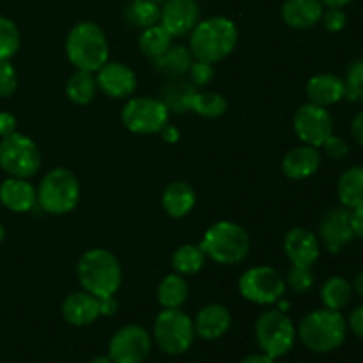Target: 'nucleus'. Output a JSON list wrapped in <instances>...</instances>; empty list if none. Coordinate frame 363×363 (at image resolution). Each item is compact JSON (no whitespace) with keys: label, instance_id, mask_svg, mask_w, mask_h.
Masks as SVG:
<instances>
[{"label":"nucleus","instance_id":"f257e3e1","mask_svg":"<svg viewBox=\"0 0 363 363\" xmlns=\"http://www.w3.org/2000/svg\"><path fill=\"white\" fill-rule=\"evenodd\" d=\"M238 25L227 16L201 20L190 32V52L195 59L216 64L227 59L238 46Z\"/></svg>","mask_w":363,"mask_h":363},{"label":"nucleus","instance_id":"ea45409f","mask_svg":"<svg viewBox=\"0 0 363 363\" xmlns=\"http://www.w3.org/2000/svg\"><path fill=\"white\" fill-rule=\"evenodd\" d=\"M321 21L326 30L332 32V34H339V32L346 28L347 14L342 7H325Z\"/></svg>","mask_w":363,"mask_h":363},{"label":"nucleus","instance_id":"72a5a7b5","mask_svg":"<svg viewBox=\"0 0 363 363\" xmlns=\"http://www.w3.org/2000/svg\"><path fill=\"white\" fill-rule=\"evenodd\" d=\"M172 35L165 30L160 23L152 25V27L144 28L138 38V48L149 59H156L162 55L170 45H172Z\"/></svg>","mask_w":363,"mask_h":363},{"label":"nucleus","instance_id":"2f4dec72","mask_svg":"<svg viewBox=\"0 0 363 363\" xmlns=\"http://www.w3.org/2000/svg\"><path fill=\"white\" fill-rule=\"evenodd\" d=\"M124 20L140 30L152 27L160 23V4L151 0H130L124 7Z\"/></svg>","mask_w":363,"mask_h":363},{"label":"nucleus","instance_id":"bb28decb","mask_svg":"<svg viewBox=\"0 0 363 363\" xmlns=\"http://www.w3.org/2000/svg\"><path fill=\"white\" fill-rule=\"evenodd\" d=\"M353 296V286H351V282L346 277L340 275H333L330 279H326L321 287V293H319L323 307L339 312L351 303Z\"/></svg>","mask_w":363,"mask_h":363},{"label":"nucleus","instance_id":"c756f323","mask_svg":"<svg viewBox=\"0 0 363 363\" xmlns=\"http://www.w3.org/2000/svg\"><path fill=\"white\" fill-rule=\"evenodd\" d=\"M206 254L201 248V245H181L179 248H176V252L172 254V268L174 273L183 277H191L197 275L206 264Z\"/></svg>","mask_w":363,"mask_h":363},{"label":"nucleus","instance_id":"f704fd0d","mask_svg":"<svg viewBox=\"0 0 363 363\" xmlns=\"http://www.w3.org/2000/svg\"><path fill=\"white\" fill-rule=\"evenodd\" d=\"M21 45L20 28L11 18L0 16V60H11Z\"/></svg>","mask_w":363,"mask_h":363},{"label":"nucleus","instance_id":"7ed1b4c3","mask_svg":"<svg viewBox=\"0 0 363 363\" xmlns=\"http://www.w3.org/2000/svg\"><path fill=\"white\" fill-rule=\"evenodd\" d=\"M347 321L339 311L318 308L305 315L298 325L296 333L307 350L314 353H332L347 339Z\"/></svg>","mask_w":363,"mask_h":363},{"label":"nucleus","instance_id":"393cba45","mask_svg":"<svg viewBox=\"0 0 363 363\" xmlns=\"http://www.w3.org/2000/svg\"><path fill=\"white\" fill-rule=\"evenodd\" d=\"M337 195L344 208L354 209L363 206V165H353L340 174Z\"/></svg>","mask_w":363,"mask_h":363},{"label":"nucleus","instance_id":"603ef678","mask_svg":"<svg viewBox=\"0 0 363 363\" xmlns=\"http://www.w3.org/2000/svg\"><path fill=\"white\" fill-rule=\"evenodd\" d=\"M91 363H112V360H110V357L106 354V357H96L92 358Z\"/></svg>","mask_w":363,"mask_h":363},{"label":"nucleus","instance_id":"a18cd8bd","mask_svg":"<svg viewBox=\"0 0 363 363\" xmlns=\"http://www.w3.org/2000/svg\"><path fill=\"white\" fill-rule=\"evenodd\" d=\"M351 211V229H353L354 238L363 240V206L360 208L350 209Z\"/></svg>","mask_w":363,"mask_h":363},{"label":"nucleus","instance_id":"f03ea898","mask_svg":"<svg viewBox=\"0 0 363 363\" xmlns=\"http://www.w3.org/2000/svg\"><path fill=\"white\" fill-rule=\"evenodd\" d=\"M78 282L96 298L116 296L123 284V268L116 255L106 248H91L77 266Z\"/></svg>","mask_w":363,"mask_h":363},{"label":"nucleus","instance_id":"4c0bfd02","mask_svg":"<svg viewBox=\"0 0 363 363\" xmlns=\"http://www.w3.org/2000/svg\"><path fill=\"white\" fill-rule=\"evenodd\" d=\"M186 74L188 80H190L195 87H206V85L215 78V67H213V64L206 62V60L194 59V62H191Z\"/></svg>","mask_w":363,"mask_h":363},{"label":"nucleus","instance_id":"2eb2a0df","mask_svg":"<svg viewBox=\"0 0 363 363\" xmlns=\"http://www.w3.org/2000/svg\"><path fill=\"white\" fill-rule=\"evenodd\" d=\"M201 21V7L197 0H165L160 6V25L172 38L190 35Z\"/></svg>","mask_w":363,"mask_h":363},{"label":"nucleus","instance_id":"09e8293b","mask_svg":"<svg viewBox=\"0 0 363 363\" xmlns=\"http://www.w3.org/2000/svg\"><path fill=\"white\" fill-rule=\"evenodd\" d=\"M351 286H353V293L363 300V269L358 273L357 277H354V280L351 282Z\"/></svg>","mask_w":363,"mask_h":363},{"label":"nucleus","instance_id":"f8f14e48","mask_svg":"<svg viewBox=\"0 0 363 363\" xmlns=\"http://www.w3.org/2000/svg\"><path fill=\"white\" fill-rule=\"evenodd\" d=\"M293 128L301 144L321 149V145L333 135V116L325 106L307 101L296 110Z\"/></svg>","mask_w":363,"mask_h":363},{"label":"nucleus","instance_id":"423d86ee","mask_svg":"<svg viewBox=\"0 0 363 363\" xmlns=\"http://www.w3.org/2000/svg\"><path fill=\"white\" fill-rule=\"evenodd\" d=\"M80 183L71 170L53 169L41 179L38 188V206L48 215H67L80 202Z\"/></svg>","mask_w":363,"mask_h":363},{"label":"nucleus","instance_id":"c03bdc74","mask_svg":"<svg viewBox=\"0 0 363 363\" xmlns=\"http://www.w3.org/2000/svg\"><path fill=\"white\" fill-rule=\"evenodd\" d=\"M98 300H99V315H105V318H112V315L117 314L119 303H117L116 296L98 298Z\"/></svg>","mask_w":363,"mask_h":363},{"label":"nucleus","instance_id":"cd10ccee","mask_svg":"<svg viewBox=\"0 0 363 363\" xmlns=\"http://www.w3.org/2000/svg\"><path fill=\"white\" fill-rule=\"evenodd\" d=\"M156 296L163 308H181L190 296V286L183 275L170 273L162 279Z\"/></svg>","mask_w":363,"mask_h":363},{"label":"nucleus","instance_id":"39448f33","mask_svg":"<svg viewBox=\"0 0 363 363\" xmlns=\"http://www.w3.org/2000/svg\"><path fill=\"white\" fill-rule=\"evenodd\" d=\"M66 55L77 69L96 73L110 57L108 39L103 28L94 21L74 25L66 38Z\"/></svg>","mask_w":363,"mask_h":363},{"label":"nucleus","instance_id":"6e6552de","mask_svg":"<svg viewBox=\"0 0 363 363\" xmlns=\"http://www.w3.org/2000/svg\"><path fill=\"white\" fill-rule=\"evenodd\" d=\"M255 339L259 350L277 360L291 353L296 344V326L282 311H266L255 323Z\"/></svg>","mask_w":363,"mask_h":363},{"label":"nucleus","instance_id":"412c9836","mask_svg":"<svg viewBox=\"0 0 363 363\" xmlns=\"http://www.w3.org/2000/svg\"><path fill=\"white\" fill-rule=\"evenodd\" d=\"M0 202L13 213H28L38 206V190L23 177H7L0 184Z\"/></svg>","mask_w":363,"mask_h":363},{"label":"nucleus","instance_id":"0eeeda50","mask_svg":"<svg viewBox=\"0 0 363 363\" xmlns=\"http://www.w3.org/2000/svg\"><path fill=\"white\" fill-rule=\"evenodd\" d=\"M152 340L167 354L186 353L195 340L194 319L181 308H163L155 319Z\"/></svg>","mask_w":363,"mask_h":363},{"label":"nucleus","instance_id":"58836bf2","mask_svg":"<svg viewBox=\"0 0 363 363\" xmlns=\"http://www.w3.org/2000/svg\"><path fill=\"white\" fill-rule=\"evenodd\" d=\"M18 73L11 60H0V98H11L16 92Z\"/></svg>","mask_w":363,"mask_h":363},{"label":"nucleus","instance_id":"e433bc0d","mask_svg":"<svg viewBox=\"0 0 363 363\" xmlns=\"http://www.w3.org/2000/svg\"><path fill=\"white\" fill-rule=\"evenodd\" d=\"M314 273L311 268H303V266H293L291 264L289 272L286 277V286L289 287L293 293L303 294L314 287Z\"/></svg>","mask_w":363,"mask_h":363},{"label":"nucleus","instance_id":"b1692460","mask_svg":"<svg viewBox=\"0 0 363 363\" xmlns=\"http://www.w3.org/2000/svg\"><path fill=\"white\" fill-rule=\"evenodd\" d=\"M195 204H197V194L186 181H172L163 190L162 206L167 215L172 218H184L194 211Z\"/></svg>","mask_w":363,"mask_h":363},{"label":"nucleus","instance_id":"4468645a","mask_svg":"<svg viewBox=\"0 0 363 363\" xmlns=\"http://www.w3.org/2000/svg\"><path fill=\"white\" fill-rule=\"evenodd\" d=\"M319 243L330 252L339 254L354 240L353 229H351V211L344 206L330 208L323 215L318 229Z\"/></svg>","mask_w":363,"mask_h":363},{"label":"nucleus","instance_id":"4be33fe9","mask_svg":"<svg viewBox=\"0 0 363 363\" xmlns=\"http://www.w3.org/2000/svg\"><path fill=\"white\" fill-rule=\"evenodd\" d=\"M230 323H233V318H230L229 308L220 303H209L195 315V335L204 340H216L229 332Z\"/></svg>","mask_w":363,"mask_h":363},{"label":"nucleus","instance_id":"473e14b6","mask_svg":"<svg viewBox=\"0 0 363 363\" xmlns=\"http://www.w3.org/2000/svg\"><path fill=\"white\" fill-rule=\"evenodd\" d=\"M190 110L206 119H218L227 112V99L213 91H195L191 96Z\"/></svg>","mask_w":363,"mask_h":363},{"label":"nucleus","instance_id":"1a4fd4ad","mask_svg":"<svg viewBox=\"0 0 363 363\" xmlns=\"http://www.w3.org/2000/svg\"><path fill=\"white\" fill-rule=\"evenodd\" d=\"M41 151L30 137L13 133L0 140V169L11 177L30 179L41 169Z\"/></svg>","mask_w":363,"mask_h":363},{"label":"nucleus","instance_id":"ddd939ff","mask_svg":"<svg viewBox=\"0 0 363 363\" xmlns=\"http://www.w3.org/2000/svg\"><path fill=\"white\" fill-rule=\"evenodd\" d=\"M152 347V337L144 326L126 325L117 330L108 342L112 363H144Z\"/></svg>","mask_w":363,"mask_h":363},{"label":"nucleus","instance_id":"79ce46f5","mask_svg":"<svg viewBox=\"0 0 363 363\" xmlns=\"http://www.w3.org/2000/svg\"><path fill=\"white\" fill-rule=\"evenodd\" d=\"M346 321H347V330H350L354 337H358V339L363 340V303L351 311L350 318H347Z\"/></svg>","mask_w":363,"mask_h":363},{"label":"nucleus","instance_id":"37998d69","mask_svg":"<svg viewBox=\"0 0 363 363\" xmlns=\"http://www.w3.org/2000/svg\"><path fill=\"white\" fill-rule=\"evenodd\" d=\"M16 133V117L9 112H0V137Z\"/></svg>","mask_w":363,"mask_h":363},{"label":"nucleus","instance_id":"de8ad7c7","mask_svg":"<svg viewBox=\"0 0 363 363\" xmlns=\"http://www.w3.org/2000/svg\"><path fill=\"white\" fill-rule=\"evenodd\" d=\"M240 363H275V358H272L269 354L266 353H252L247 354Z\"/></svg>","mask_w":363,"mask_h":363},{"label":"nucleus","instance_id":"3c124183","mask_svg":"<svg viewBox=\"0 0 363 363\" xmlns=\"http://www.w3.org/2000/svg\"><path fill=\"white\" fill-rule=\"evenodd\" d=\"M323 2V6L325 7H346V6H350L351 2H354V0H321Z\"/></svg>","mask_w":363,"mask_h":363},{"label":"nucleus","instance_id":"a878e982","mask_svg":"<svg viewBox=\"0 0 363 363\" xmlns=\"http://www.w3.org/2000/svg\"><path fill=\"white\" fill-rule=\"evenodd\" d=\"M194 59L195 57L191 55L188 46L170 45L162 55L152 59V62H155V67L162 74H165L169 78H177L184 77L188 73Z\"/></svg>","mask_w":363,"mask_h":363},{"label":"nucleus","instance_id":"864d4df0","mask_svg":"<svg viewBox=\"0 0 363 363\" xmlns=\"http://www.w3.org/2000/svg\"><path fill=\"white\" fill-rule=\"evenodd\" d=\"M4 238H6V229H4V225H2V223H0V245H2Z\"/></svg>","mask_w":363,"mask_h":363},{"label":"nucleus","instance_id":"20e7f679","mask_svg":"<svg viewBox=\"0 0 363 363\" xmlns=\"http://www.w3.org/2000/svg\"><path fill=\"white\" fill-rule=\"evenodd\" d=\"M201 248L204 250L206 257H209L216 264L234 266L248 257L252 241L240 223L220 220L206 230Z\"/></svg>","mask_w":363,"mask_h":363},{"label":"nucleus","instance_id":"a19ab883","mask_svg":"<svg viewBox=\"0 0 363 363\" xmlns=\"http://www.w3.org/2000/svg\"><path fill=\"white\" fill-rule=\"evenodd\" d=\"M321 149L325 151V155L332 160H344L350 155V144L335 133L321 145Z\"/></svg>","mask_w":363,"mask_h":363},{"label":"nucleus","instance_id":"5701e85b","mask_svg":"<svg viewBox=\"0 0 363 363\" xmlns=\"http://www.w3.org/2000/svg\"><path fill=\"white\" fill-rule=\"evenodd\" d=\"M64 321L73 326H89L99 318V300L87 291L69 294L62 301Z\"/></svg>","mask_w":363,"mask_h":363},{"label":"nucleus","instance_id":"7c9ffc66","mask_svg":"<svg viewBox=\"0 0 363 363\" xmlns=\"http://www.w3.org/2000/svg\"><path fill=\"white\" fill-rule=\"evenodd\" d=\"M96 92H98V82H96V73L91 71L77 69L66 84V94L74 105H89L96 98Z\"/></svg>","mask_w":363,"mask_h":363},{"label":"nucleus","instance_id":"c85d7f7f","mask_svg":"<svg viewBox=\"0 0 363 363\" xmlns=\"http://www.w3.org/2000/svg\"><path fill=\"white\" fill-rule=\"evenodd\" d=\"M197 87L190 80H183L181 77L170 78L162 89V101L165 103L169 112H188L190 110L191 96L195 94Z\"/></svg>","mask_w":363,"mask_h":363},{"label":"nucleus","instance_id":"f3484780","mask_svg":"<svg viewBox=\"0 0 363 363\" xmlns=\"http://www.w3.org/2000/svg\"><path fill=\"white\" fill-rule=\"evenodd\" d=\"M284 252L293 266L312 268L321 255V243L312 230L294 227L284 238Z\"/></svg>","mask_w":363,"mask_h":363},{"label":"nucleus","instance_id":"49530a36","mask_svg":"<svg viewBox=\"0 0 363 363\" xmlns=\"http://www.w3.org/2000/svg\"><path fill=\"white\" fill-rule=\"evenodd\" d=\"M350 130H351V137H353V140L363 147V110H360V112L353 117Z\"/></svg>","mask_w":363,"mask_h":363},{"label":"nucleus","instance_id":"6ab92c4d","mask_svg":"<svg viewBox=\"0 0 363 363\" xmlns=\"http://www.w3.org/2000/svg\"><path fill=\"white\" fill-rule=\"evenodd\" d=\"M321 152L318 147L301 144L286 152L282 160L284 176L293 181H303L314 176L321 167Z\"/></svg>","mask_w":363,"mask_h":363},{"label":"nucleus","instance_id":"8fccbe9b","mask_svg":"<svg viewBox=\"0 0 363 363\" xmlns=\"http://www.w3.org/2000/svg\"><path fill=\"white\" fill-rule=\"evenodd\" d=\"M162 133H163V138L169 142H176L177 138H179V131L172 126H165V130H163Z\"/></svg>","mask_w":363,"mask_h":363},{"label":"nucleus","instance_id":"5fc2aeb1","mask_svg":"<svg viewBox=\"0 0 363 363\" xmlns=\"http://www.w3.org/2000/svg\"><path fill=\"white\" fill-rule=\"evenodd\" d=\"M151 2H156V4H160V6H162V4L165 2V0H151Z\"/></svg>","mask_w":363,"mask_h":363},{"label":"nucleus","instance_id":"dca6fc26","mask_svg":"<svg viewBox=\"0 0 363 363\" xmlns=\"http://www.w3.org/2000/svg\"><path fill=\"white\" fill-rule=\"evenodd\" d=\"M98 89L113 99H128L137 91V74L130 66L108 60L96 71Z\"/></svg>","mask_w":363,"mask_h":363},{"label":"nucleus","instance_id":"aec40b11","mask_svg":"<svg viewBox=\"0 0 363 363\" xmlns=\"http://www.w3.org/2000/svg\"><path fill=\"white\" fill-rule=\"evenodd\" d=\"M325 6L321 0H284L280 16L294 30H308L321 21Z\"/></svg>","mask_w":363,"mask_h":363},{"label":"nucleus","instance_id":"c9c22d12","mask_svg":"<svg viewBox=\"0 0 363 363\" xmlns=\"http://www.w3.org/2000/svg\"><path fill=\"white\" fill-rule=\"evenodd\" d=\"M344 84H346V99L353 103H363V57L350 64Z\"/></svg>","mask_w":363,"mask_h":363},{"label":"nucleus","instance_id":"9b49d317","mask_svg":"<svg viewBox=\"0 0 363 363\" xmlns=\"http://www.w3.org/2000/svg\"><path fill=\"white\" fill-rule=\"evenodd\" d=\"M240 294L255 305L279 303L286 294V279L272 266H255L247 269L238 282Z\"/></svg>","mask_w":363,"mask_h":363},{"label":"nucleus","instance_id":"9d476101","mask_svg":"<svg viewBox=\"0 0 363 363\" xmlns=\"http://www.w3.org/2000/svg\"><path fill=\"white\" fill-rule=\"evenodd\" d=\"M170 112L165 103L158 98L149 96H137L128 98L121 119L123 124L137 135H155L162 133L165 126H169Z\"/></svg>","mask_w":363,"mask_h":363},{"label":"nucleus","instance_id":"a211bd4d","mask_svg":"<svg viewBox=\"0 0 363 363\" xmlns=\"http://www.w3.org/2000/svg\"><path fill=\"white\" fill-rule=\"evenodd\" d=\"M305 92L311 103L330 108L346 99V84L344 78L335 73H318L308 78Z\"/></svg>","mask_w":363,"mask_h":363}]
</instances>
